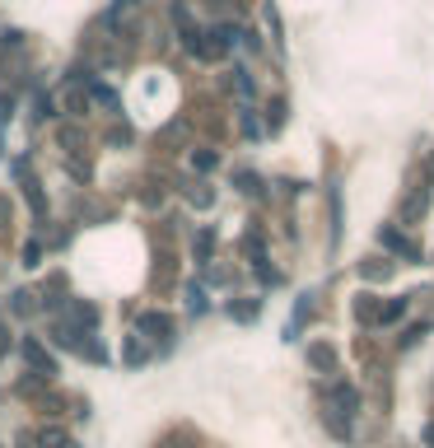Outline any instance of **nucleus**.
<instances>
[{
	"label": "nucleus",
	"instance_id": "nucleus-6",
	"mask_svg": "<svg viewBox=\"0 0 434 448\" xmlns=\"http://www.w3.org/2000/svg\"><path fill=\"white\" fill-rule=\"evenodd\" d=\"M233 183H238V192H243V196H257V192H262V178H257V173H238Z\"/></svg>",
	"mask_w": 434,
	"mask_h": 448
},
{
	"label": "nucleus",
	"instance_id": "nucleus-20",
	"mask_svg": "<svg viewBox=\"0 0 434 448\" xmlns=\"http://www.w3.org/2000/svg\"><path fill=\"white\" fill-rule=\"evenodd\" d=\"M19 448H38V444H33V434H19Z\"/></svg>",
	"mask_w": 434,
	"mask_h": 448
},
{
	"label": "nucleus",
	"instance_id": "nucleus-18",
	"mask_svg": "<svg viewBox=\"0 0 434 448\" xmlns=\"http://www.w3.org/2000/svg\"><path fill=\"white\" fill-rule=\"evenodd\" d=\"M5 350H10V332H5V323H0V360H5Z\"/></svg>",
	"mask_w": 434,
	"mask_h": 448
},
{
	"label": "nucleus",
	"instance_id": "nucleus-12",
	"mask_svg": "<svg viewBox=\"0 0 434 448\" xmlns=\"http://www.w3.org/2000/svg\"><path fill=\"white\" fill-rule=\"evenodd\" d=\"M122 360H126V364H145V346H140V341H126Z\"/></svg>",
	"mask_w": 434,
	"mask_h": 448
},
{
	"label": "nucleus",
	"instance_id": "nucleus-8",
	"mask_svg": "<svg viewBox=\"0 0 434 448\" xmlns=\"http://www.w3.org/2000/svg\"><path fill=\"white\" fill-rule=\"evenodd\" d=\"M416 215H425V192L406 196V206H402V219H416Z\"/></svg>",
	"mask_w": 434,
	"mask_h": 448
},
{
	"label": "nucleus",
	"instance_id": "nucleus-9",
	"mask_svg": "<svg viewBox=\"0 0 434 448\" xmlns=\"http://www.w3.org/2000/svg\"><path fill=\"white\" fill-rule=\"evenodd\" d=\"M280 126H285V103H271V112H266V131H280Z\"/></svg>",
	"mask_w": 434,
	"mask_h": 448
},
{
	"label": "nucleus",
	"instance_id": "nucleus-11",
	"mask_svg": "<svg viewBox=\"0 0 434 448\" xmlns=\"http://www.w3.org/2000/svg\"><path fill=\"white\" fill-rule=\"evenodd\" d=\"M187 309H192V313H206V290H201V285H192V290H187Z\"/></svg>",
	"mask_w": 434,
	"mask_h": 448
},
{
	"label": "nucleus",
	"instance_id": "nucleus-2",
	"mask_svg": "<svg viewBox=\"0 0 434 448\" xmlns=\"http://www.w3.org/2000/svg\"><path fill=\"white\" fill-rule=\"evenodd\" d=\"M378 243L388 247V252H397V257H406V262H420V247H416V243H406L402 233H397V229H388V224L378 229Z\"/></svg>",
	"mask_w": 434,
	"mask_h": 448
},
{
	"label": "nucleus",
	"instance_id": "nucleus-13",
	"mask_svg": "<svg viewBox=\"0 0 434 448\" xmlns=\"http://www.w3.org/2000/svg\"><path fill=\"white\" fill-rule=\"evenodd\" d=\"M233 84H238V93H243V98H252V75H248V70H243V65L233 70Z\"/></svg>",
	"mask_w": 434,
	"mask_h": 448
},
{
	"label": "nucleus",
	"instance_id": "nucleus-17",
	"mask_svg": "<svg viewBox=\"0 0 434 448\" xmlns=\"http://www.w3.org/2000/svg\"><path fill=\"white\" fill-rule=\"evenodd\" d=\"M38 257H42V247H38V243L24 247V266H38Z\"/></svg>",
	"mask_w": 434,
	"mask_h": 448
},
{
	"label": "nucleus",
	"instance_id": "nucleus-14",
	"mask_svg": "<svg viewBox=\"0 0 434 448\" xmlns=\"http://www.w3.org/2000/svg\"><path fill=\"white\" fill-rule=\"evenodd\" d=\"M402 313H406V299H392V304H388L383 313H378V318H383V323H397Z\"/></svg>",
	"mask_w": 434,
	"mask_h": 448
},
{
	"label": "nucleus",
	"instance_id": "nucleus-5",
	"mask_svg": "<svg viewBox=\"0 0 434 448\" xmlns=\"http://www.w3.org/2000/svg\"><path fill=\"white\" fill-rule=\"evenodd\" d=\"M309 364L323 373H336V350L332 346H309Z\"/></svg>",
	"mask_w": 434,
	"mask_h": 448
},
{
	"label": "nucleus",
	"instance_id": "nucleus-10",
	"mask_svg": "<svg viewBox=\"0 0 434 448\" xmlns=\"http://www.w3.org/2000/svg\"><path fill=\"white\" fill-rule=\"evenodd\" d=\"M359 276H364V280H388V262H364V266H359Z\"/></svg>",
	"mask_w": 434,
	"mask_h": 448
},
{
	"label": "nucleus",
	"instance_id": "nucleus-7",
	"mask_svg": "<svg viewBox=\"0 0 434 448\" xmlns=\"http://www.w3.org/2000/svg\"><path fill=\"white\" fill-rule=\"evenodd\" d=\"M229 318H238V323H252V318H257V299H248V304H229Z\"/></svg>",
	"mask_w": 434,
	"mask_h": 448
},
{
	"label": "nucleus",
	"instance_id": "nucleus-15",
	"mask_svg": "<svg viewBox=\"0 0 434 448\" xmlns=\"http://www.w3.org/2000/svg\"><path fill=\"white\" fill-rule=\"evenodd\" d=\"M192 164H196V173H210V169H215V155H210V150H196Z\"/></svg>",
	"mask_w": 434,
	"mask_h": 448
},
{
	"label": "nucleus",
	"instance_id": "nucleus-1",
	"mask_svg": "<svg viewBox=\"0 0 434 448\" xmlns=\"http://www.w3.org/2000/svg\"><path fill=\"white\" fill-rule=\"evenodd\" d=\"M327 397H332V411H341L346 420L355 416V406H359V392H355L350 383H332V387H327Z\"/></svg>",
	"mask_w": 434,
	"mask_h": 448
},
{
	"label": "nucleus",
	"instance_id": "nucleus-19",
	"mask_svg": "<svg viewBox=\"0 0 434 448\" xmlns=\"http://www.w3.org/2000/svg\"><path fill=\"white\" fill-rule=\"evenodd\" d=\"M420 439H425V444L434 448V420H430V425H425V430H420Z\"/></svg>",
	"mask_w": 434,
	"mask_h": 448
},
{
	"label": "nucleus",
	"instance_id": "nucleus-3",
	"mask_svg": "<svg viewBox=\"0 0 434 448\" xmlns=\"http://www.w3.org/2000/svg\"><path fill=\"white\" fill-rule=\"evenodd\" d=\"M24 360L33 364V373H38V378H52V373H56V360L47 355V350H42V346H38L33 337L24 341Z\"/></svg>",
	"mask_w": 434,
	"mask_h": 448
},
{
	"label": "nucleus",
	"instance_id": "nucleus-16",
	"mask_svg": "<svg viewBox=\"0 0 434 448\" xmlns=\"http://www.w3.org/2000/svg\"><path fill=\"white\" fill-rule=\"evenodd\" d=\"M15 313H33V294H24V290L15 294Z\"/></svg>",
	"mask_w": 434,
	"mask_h": 448
},
{
	"label": "nucleus",
	"instance_id": "nucleus-4",
	"mask_svg": "<svg viewBox=\"0 0 434 448\" xmlns=\"http://www.w3.org/2000/svg\"><path fill=\"white\" fill-rule=\"evenodd\" d=\"M140 337H145V341H159V337H164V341H169V332H173V323H169V313H140Z\"/></svg>",
	"mask_w": 434,
	"mask_h": 448
}]
</instances>
